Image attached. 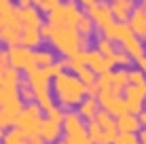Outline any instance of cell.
Returning <instances> with one entry per match:
<instances>
[{"mask_svg": "<svg viewBox=\"0 0 146 144\" xmlns=\"http://www.w3.org/2000/svg\"><path fill=\"white\" fill-rule=\"evenodd\" d=\"M64 9H66V23L68 26H78V21L85 17V13L80 11L78 2H64Z\"/></svg>", "mask_w": 146, "mask_h": 144, "instance_id": "obj_22", "label": "cell"}, {"mask_svg": "<svg viewBox=\"0 0 146 144\" xmlns=\"http://www.w3.org/2000/svg\"><path fill=\"white\" fill-rule=\"evenodd\" d=\"M64 142H66V144H93V140L89 138V131L87 133H72V136L66 133Z\"/></svg>", "mask_w": 146, "mask_h": 144, "instance_id": "obj_32", "label": "cell"}, {"mask_svg": "<svg viewBox=\"0 0 146 144\" xmlns=\"http://www.w3.org/2000/svg\"><path fill=\"white\" fill-rule=\"evenodd\" d=\"M89 38L91 36H83L78 32L76 26H53L51 36L47 38L49 42L62 53L64 57H74L78 55L80 51L89 49Z\"/></svg>", "mask_w": 146, "mask_h": 144, "instance_id": "obj_2", "label": "cell"}, {"mask_svg": "<svg viewBox=\"0 0 146 144\" xmlns=\"http://www.w3.org/2000/svg\"><path fill=\"white\" fill-rule=\"evenodd\" d=\"M72 136V133H87V123L78 110H68L64 119V136Z\"/></svg>", "mask_w": 146, "mask_h": 144, "instance_id": "obj_12", "label": "cell"}, {"mask_svg": "<svg viewBox=\"0 0 146 144\" xmlns=\"http://www.w3.org/2000/svg\"><path fill=\"white\" fill-rule=\"evenodd\" d=\"M21 28H11V26H0V38L7 47H15L21 44Z\"/></svg>", "mask_w": 146, "mask_h": 144, "instance_id": "obj_20", "label": "cell"}, {"mask_svg": "<svg viewBox=\"0 0 146 144\" xmlns=\"http://www.w3.org/2000/svg\"><path fill=\"white\" fill-rule=\"evenodd\" d=\"M98 87H100V89H108V87H112V72L98 74Z\"/></svg>", "mask_w": 146, "mask_h": 144, "instance_id": "obj_38", "label": "cell"}, {"mask_svg": "<svg viewBox=\"0 0 146 144\" xmlns=\"http://www.w3.org/2000/svg\"><path fill=\"white\" fill-rule=\"evenodd\" d=\"M112 59H114V66H119V68H127L129 64H131V59H133V57L121 49V51H117V53L112 55Z\"/></svg>", "mask_w": 146, "mask_h": 144, "instance_id": "obj_34", "label": "cell"}, {"mask_svg": "<svg viewBox=\"0 0 146 144\" xmlns=\"http://www.w3.org/2000/svg\"><path fill=\"white\" fill-rule=\"evenodd\" d=\"M140 4H144V7H146V0H140Z\"/></svg>", "mask_w": 146, "mask_h": 144, "instance_id": "obj_48", "label": "cell"}, {"mask_svg": "<svg viewBox=\"0 0 146 144\" xmlns=\"http://www.w3.org/2000/svg\"><path fill=\"white\" fill-rule=\"evenodd\" d=\"M129 78H131V85H142V83H146V72L142 70V68L129 70Z\"/></svg>", "mask_w": 146, "mask_h": 144, "instance_id": "obj_37", "label": "cell"}, {"mask_svg": "<svg viewBox=\"0 0 146 144\" xmlns=\"http://www.w3.org/2000/svg\"><path fill=\"white\" fill-rule=\"evenodd\" d=\"M121 49H123L125 53H129L135 62L146 55V53H144V42H142V38H140L138 34H131L127 40H123V42H121Z\"/></svg>", "mask_w": 146, "mask_h": 144, "instance_id": "obj_15", "label": "cell"}, {"mask_svg": "<svg viewBox=\"0 0 146 144\" xmlns=\"http://www.w3.org/2000/svg\"><path fill=\"white\" fill-rule=\"evenodd\" d=\"M64 133V123H55L51 119H44L42 121V127H40V138H42L44 142H59V138H62Z\"/></svg>", "mask_w": 146, "mask_h": 144, "instance_id": "obj_13", "label": "cell"}, {"mask_svg": "<svg viewBox=\"0 0 146 144\" xmlns=\"http://www.w3.org/2000/svg\"><path fill=\"white\" fill-rule=\"evenodd\" d=\"M95 49H98L100 53H104V55H108V57H112L114 53H117V47H114V42L110 40V38H106L102 34V36L95 40Z\"/></svg>", "mask_w": 146, "mask_h": 144, "instance_id": "obj_28", "label": "cell"}, {"mask_svg": "<svg viewBox=\"0 0 146 144\" xmlns=\"http://www.w3.org/2000/svg\"><path fill=\"white\" fill-rule=\"evenodd\" d=\"M42 40H44V36L40 34V30L23 28V32H21V44H23V47H30V49H38Z\"/></svg>", "mask_w": 146, "mask_h": 144, "instance_id": "obj_21", "label": "cell"}, {"mask_svg": "<svg viewBox=\"0 0 146 144\" xmlns=\"http://www.w3.org/2000/svg\"><path fill=\"white\" fill-rule=\"evenodd\" d=\"M55 144H66V142H55Z\"/></svg>", "mask_w": 146, "mask_h": 144, "instance_id": "obj_49", "label": "cell"}, {"mask_svg": "<svg viewBox=\"0 0 146 144\" xmlns=\"http://www.w3.org/2000/svg\"><path fill=\"white\" fill-rule=\"evenodd\" d=\"M47 119H51L55 123H64V119H66V112H64L62 106H51L47 110Z\"/></svg>", "mask_w": 146, "mask_h": 144, "instance_id": "obj_35", "label": "cell"}, {"mask_svg": "<svg viewBox=\"0 0 146 144\" xmlns=\"http://www.w3.org/2000/svg\"><path fill=\"white\" fill-rule=\"evenodd\" d=\"M127 85H131V78H129V70H127V68H119V70H112V87L117 89V91L123 93Z\"/></svg>", "mask_w": 146, "mask_h": 144, "instance_id": "obj_23", "label": "cell"}, {"mask_svg": "<svg viewBox=\"0 0 146 144\" xmlns=\"http://www.w3.org/2000/svg\"><path fill=\"white\" fill-rule=\"evenodd\" d=\"M110 4H112V13L117 21H129L135 9V0H117V2H110Z\"/></svg>", "mask_w": 146, "mask_h": 144, "instance_id": "obj_17", "label": "cell"}, {"mask_svg": "<svg viewBox=\"0 0 146 144\" xmlns=\"http://www.w3.org/2000/svg\"><path fill=\"white\" fill-rule=\"evenodd\" d=\"M108 2H117V0H108Z\"/></svg>", "mask_w": 146, "mask_h": 144, "instance_id": "obj_50", "label": "cell"}, {"mask_svg": "<svg viewBox=\"0 0 146 144\" xmlns=\"http://www.w3.org/2000/svg\"><path fill=\"white\" fill-rule=\"evenodd\" d=\"M140 144H146V129L140 131Z\"/></svg>", "mask_w": 146, "mask_h": 144, "instance_id": "obj_46", "label": "cell"}, {"mask_svg": "<svg viewBox=\"0 0 146 144\" xmlns=\"http://www.w3.org/2000/svg\"><path fill=\"white\" fill-rule=\"evenodd\" d=\"M19 96H21V100L26 102V104L36 102V91H34V87L30 85L28 76H23V78H21V83H19Z\"/></svg>", "mask_w": 146, "mask_h": 144, "instance_id": "obj_27", "label": "cell"}, {"mask_svg": "<svg viewBox=\"0 0 146 144\" xmlns=\"http://www.w3.org/2000/svg\"><path fill=\"white\" fill-rule=\"evenodd\" d=\"M9 59H11V68L19 72H30L36 68V49L23 47V44H15L7 49Z\"/></svg>", "mask_w": 146, "mask_h": 144, "instance_id": "obj_6", "label": "cell"}, {"mask_svg": "<svg viewBox=\"0 0 146 144\" xmlns=\"http://www.w3.org/2000/svg\"><path fill=\"white\" fill-rule=\"evenodd\" d=\"M32 2H34V0H17V7L26 9V7H32Z\"/></svg>", "mask_w": 146, "mask_h": 144, "instance_id": "obj_42", "label": "cell"}, {"mask_svg": "<svg viewBox=\"0 0 146 144\" xmlns=\"http://www.w3.org/2000/svg\"><path fill=\"white\" fill-rule=\"evenodd\" d=\"M102 34L106 38H110L112 42H123L133 34V30H131V26H129L127 21H112L106 30H102Z\"/></svg>", "mask_w": 146, "mask_h": 144, "instance_id": "obj_11", "label": "cell"}, {"mask_svg": "<svg viewBox=\"0 0 146 144\" xmlns=\"http://www.w3.org/2000/svg\"><path fill=\"white\" fill-rule=\"evenodd\" d=\"M138 117H140V123H142V129H146V112L142 110V112H140Z\"/></svg>", "mask_w": 146, "mask_h": 144, "instance_id": "obj_43", "label": "cell"}, {"mask_svg": "<svg viewBox=\"0 0 146 144\" xmlns=\"http://www.w3.org/2000/svg\"><path fill=\"white\" fill-rule=\"evenodd\" d=\"M78 2H80V4H83V7H85V9H87V7H89V4H93V2H98V0H78Z\"/></svg>", "mask_w": 146, "mask_h": 144, "instance_id": "obj_45", "label": "cell"}, {"mask_svg": "<svg viewBox=\"0 0 146 144\" xmlns=\"http://www.w3.org/2000/svg\"><path fill=\"white\" fill-rule=\"evenodd\" d=\"M19 83H21L19 70L7 68L0 72V106H2L0 108V127L2 129L13 127L19 112L26 106V102L19 96Z\"/></svg>", "mask_w": 146, "mask_h": 144, "instance_id": "obj_1", "label": "cell"}, {"mask_svg": "<svg viewBox=\"0 0 146 144\" xmlns=\"http://www.w3.org/2000/svg\"><path fill=\"white\" fill-rule=\"evenodd\" d=\"M34 2H36V4H38V2H40V0H34Z\"/></svg>", "mask_w": 146, "mask_h": 144, "instance_id": "obj_51", "label": "cell"}, {"mask_svg": "<svg viewBox=\"0 0 146 144\" xmlns=\"http://www.w3.org/2000/svg\"><path fill=\"white\" fill-rule=\"evenodd\" d=\"M112 144H140V136L129 133V131H119V136L114 138Z\"/></svg>", "mask_w": 146, "mask_h": 144, "instance_id": "obj_33", "label": "cell"}, {"mask_svg": "<svg viewBox=\"0 0 146 144\" xmlns=\"http://www.w3.org/2000/svg\"><path fill=\"white\" fill-rule=\"evenodd\" d=\"M7 68H11V59H9V53L2 49V51H0V72L7 70Z\"/></svg>", "mask_w": 146, "mask_h": 144, "instance_id": "obj_40", "label": "cell"}, {"mask_svg": "<svg viewBox=\"0 0 146 144\" xmlns=\"http://www.w3.org/2000/svg\"><path fill=\"white\" fill-rule=\"evenodd\" d=\"M59 4H62V0H40L38 9H40V11H44V13H51L53 9L59 7Z\"/></svg>", "mask_w": 146, "mask_h": 144, "instance_id": "obj_39", "label": "cell"}, {"mask_svg": "<svg viewBox=\"0 0 146 144\" xmlns=\"http://www.w3.org/2000/svg\"><path fill=\"white\" fill-rule=\"evenodd\" d=\"M76 28H78V32L83 34V36H91L93 30L98 28V26H95V21H93L91 17H89V15H85V17L78 21V26H76Z\"/></svg>", "mask_w": 146, "mask_h": 144, "instance_id": "obj_30", "label": "cell"}, {"mask_svg": "<svg viewBox=\"0 0 146 144\" xmlns=\"http://www.w3.org/2000/svg\"><path fill=\"white\" fill-rule=\"evenodd\" d=\"M129 26H131L133 30V34H138L140 38H146V7L144 4H140V7H135L133 9V13H131V17H129Z\"/></svg>", "mask_w": 146, "mask_h": 144, "instance_id": "obj_14", "label": "cell"}, {"mask_svg": "<svg viewBox=\"0 0 146 144\" xmlns=\"http://www.w3.org/2000/svg\"><path fill=\"white\" fill-rule=\"evenodd\" d=\"M53 93L62 108H72V106H78L87 98V85L76 74L62 72L59 76L53 78Z\"/></svg>", "mask_w": 146, "mask_h": 144, "instance_id": "obj_3", "label": "cell"}, {"mask_svg": "<svg viewBox=\"0 0 146 144\" xmlns=\"http://www.w3.org/2000/svg\"><path fill=\"white\" fill-rule=\"evenodd\" d=\"M21 21H23V28H32V30H40L44 26L42 17H40V9H34V7L21 9Z\"/></svg>", "mask_w": 146, "mask_h": 144, "instance_id": "obj_18", "label": "cell"}, {"mask_svg": "<svg viewBox=\"0 0 146 144\" xmlns=\"http://www.w3.org/2000/svg\"><path fill=\"white\" fill-rule=\"evenodd\" d=\"M144 42H146V38H144Z\"/></svg>", "mask_w": 146, "mask_h": 144, "instance_id": "obj_52", "label": "cell"}, {"mask_svg": "<svg viewBox=\"0 0 146 144\" xmlns=\"http://www.w3.org/2000/svg\"><path fill=\"white\" fill-rule=\"evenodd\" d=\"M138 68H142V70L146 72V55H144V57H140V59H138Z\"/></svg>", "mask_w": 146, "mask_h": 144, "instance_id": "obj_44", "label": "cell"}, {"mask_svg": "<svg viewBox=\"0 0 146 144\" xmlns=\"http://www.w3.org/2000/svg\"><path fill=\"white\" fill-rule=\"evenodd\" d=\"M87 131H89V138L93 140V144H106V140H104V129L95 119L87 121Z\"/></svg>", "mask_w": 146, "mask_h": 144, "instance_id": "obj_25", "label": "cell"}, {"mask_svg": "<svg viewBox=\"0 0 146 144\" xmlns=\"http://www.w3.org/2000/svg\"><path fill=\"white\" fill-rule=\"evenodd\" d=\"M51 30H53V23H44V26L40 28V34H42L44 38H49L51 36Z\"/></svg>", "mask_w": 146, "mask_h": 144, "instance_id": "obj_41", "label": "cell"}, {"mask_svg": "<svg viewBox=\"0 0 146 144\" xmlns=\"http://www.w3.org/2000/svg\"><path fill=\"white\" fill-rule=\"evenodd\" d=\"M2 144H32V140L15 127V129H9V131L2 129Z\"/></svg>", "mask_w": 146, "mask_h": 144, "instance_id": "obj_24", "label": "cell"}, {"mask_svg": "<svg viewBox=\"0 0 146 144\" xmlns=\"http://www.w3.org/2000/svg\"><path fill=\"white\" fill-rule=\"evenodd\" d=\"M47 19L53 26H66V9H64V4H59L51 13H47Z\"/></svg>", "mask_w": 146, "mask_h": 144, "instance_id": "obj_29", "label": "cell"}, {"mask_svg": "<svg viewBox=\"0 0 146 144\" xmlns=\"http://www.w3.org/2000/svg\"><path fill=\"white\" fill-rule=\"evenodd\" d=\"M100 104H102L104 110H108L112 117H121L127 112V104H125V98L121 96V91H117L114 87L108 89H100V96H98Z\"/></svg>", "mask_w": 146, "mask_h": 144, "instance_id": "obj_7", "label": "cell"}, {"mask_svg": "<svg viewBox=\"0 0 146 144\" xmlns=\"http://www.w3.org/2000/svg\"><path fill=\"white\" fill-rule=\"evenodd\" d=\"M100 100L98 98H93V96H87L83 102L78 104V112L83 115V119L85 121H91V119H95L98 117V112H100Z\"/></svg>", "mask_w": 146, "mask_h": 144, "instance_id": "obj_19", "label": "cell"}, {"mask_svg": "<svg viewBox=\"0 0 146 144\" xmlns=\"http://www.w3.org/2000/svg\"><path fill=\"white\" fill-rule=\"evenodd\" d=\"M125 104H127V112L140 115L142 108L146 106V83L142 85H127L123 91Z\"/></svg>", "mask_w": 146, "mask_h": 144, "instance_id": "obj_10", "label": "cell"}, {"mask_svg": "<svg viewBox=\"0 0 146 144\" xmlns=\"http://www.w3.org/2000/svg\"><path fill=\"white\" fill-rule=\"evenodd\" d=\"M78 57L83 59V64H87L91 70H95L98 74H104V72H112L114 66V59L104 55V53H100L98 49H85V51L78 53Z\"/></svg>", "mask_w": 146, "mask_h": 144, "instance_id": "obj_8", "label": "cell"}, {"mask_svg": "<svg viewBox=\"0 0 146 144\" xmlns=\"http://www.w3.org/2000/svg\"><path fill=\"white\" fill-rule=\"evenodd\" d=\"M30 85L34 87V91H36V102L42 106V110H49V108L53 106V85H51V76L47 74L44 68L36 66L34 70L26 72Z\"/></svg>", "mask_w": 146, "mask_h": 144, "instance_id": "obj_4", "label": "cell"}, {"mask_svg": "<svg viewBox=\"0 0 146 144\" xmlns=\"http://www.w3.org/2000/svg\"><path fill=\"white\" fill-rule=\"evenodd\" d=\"M117 125H119V131H129V133H138L142 129L140 117L133 115V112H125V115L117 117Z\"/></svg>", "mask_w": 146, "mask_h": 144, "instance_id": "obj_16", "label": "cell"}, {"mask_svg": "<svg viewBox=\"0 0 146 144\" xmlns=\"http://www.w3.org/2000/svg\"><path fill=\"white\" fill-rule=\"evenodd\" d=\"M74 74L80 78V81L85 83V85H91V83H98V72L91 70V68L87 66V64H80V66L74 70Z\"/></svg>", "mask_w": 146, "mask_h": 144, "instance_id": "obj_26", "label": "cell"}, {"mask_svg": "<svg viewBox=\"0 0 146 144\" xmlns=\"http://www.w3.org/2000/svg\"><path fill=\"white\" fill-rule=\"evenodd\" d=\"M0 4H13V0H0Z\"/></svg>", "mask_w": 146, "mask_h": 144, "instance_id": "obj_47", "label": "cell"}, {"mask_svg": "<svg viewBox=\"0 0 146 144\" xmlns=\"http://www.w3.org/2000/svg\"><path fill=\"white\" fill-rule=\"evenodd\" d=\"M42 106L38 102H32V104H26L23 110L19 112L17 121H15V127L19 131H23L28 138H36L40 136V127H42Z\"/></svg>", "mask_w": 146, "mask_h": 144, "instance_id": "obj_5", "label": "cell"}, {"mask_svg": "<svg viewBox=\"0 0 146 144\" xmlns=\"http://www.w3.org/2000/svg\"><path fill=\"white\" fill-rule=\"evenodd\" d=\"M44 70H47V74L51 78H55V76H59L62 72H66V66H64V62H53L51 66H47Z\"/></svg>", "mask_w": 146, "mask_h": 144, "instance_id": "obj_36", "label": "cell"}, {"mask_svg": "<svg viewBox=\"0 0 146 144\" xmlns=\"http://www.w3.org/2000/svg\"><path fill=\"white\" fill-rule=\"evenodd\" d=\"M87 15L95 21V26H98V30L102 32V30H106L112 21H117L114 19V13H112V4H108L106 0H98V2L89 4L87 7Z\"/></svg>", "mask_w": 146, "mask_h": 144, "instance_id": "obj_9", "label": "cell"}, {"mask_svg": "<svg viewBox=\"0 0 146 144\" xmlns=\"http://www.w3.org/2000/svg\"><path fill=\"white\" fill-rule=\"evenodd\" d=\"M53 62H55V57H53L51 51H47V49H38L36 51V66L47 68V66H51Z\"/></svg>", "mask_w": 146, "mask_h": 144, "instance_id": "obj_31", "label": "cell"}]
</instances>
